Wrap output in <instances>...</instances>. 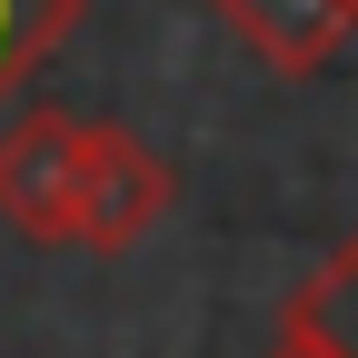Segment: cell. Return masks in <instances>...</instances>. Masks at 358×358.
<instances>
[{"mask_svg":"<svg viewBox=\"0 0 358 358\" xmlns=\"http://www.w3.org/2000/svg\"><path fill=\"white\" fill-rule=\"evenodd\" d=\"M169 199H179V179H169V159L140 129H120V120L80 129V249H100V259L140 249L169 219Z\"/></svg>","mask_w":358,"mask_h":358,"instance_id":"obj_2","label":"cell"},{"mask_svg":"<svg viewBox=\"0 0 358 358\" xmlns=\"http://www.w3.org/2000/svg\"><path fill=\"white\" fill-rule=\"evenodd\" d=\"M80 30V0H0V110L40 80V60Z\"/></svg>","mask_w":358,"mask_h":358,"instance_id":"obj_4","label":"cell"},{"mask_svg":"<svg viewBox=\"0 0 358 358\" xmlns=\"http://www.w3.org/2000/svg\"><path fill=\"white\" fill-rule=\"evenodd\" d=\"M259 358H338V348H329L319 329H299V319H279V338H268Z\"/></svg>","mask_w":358,"mask_h":358,"instance_id":"obj_6","label":"cell"},{"mask_svg":"<svg viewBox=\"0 0 358 358\" xmlns=\"http://www.w3.org/2000/svg\"><path fill=\"white\" fill-rule=\"evenodd\" d=\"M80 110H20L0 129V229L30 249H80Z\"/></svg>","mask_w":358,"mask_h":358,"instance_id":"obj_1","label":"cell"},{"mask_svg":"<svg viewBox=\"0 0 358 358\" xmlns=\"http://www.w3.org/2000/svg\"><path fill=\"white\" fill-rule=\"evenodd\" d=\"M289 319H299V329H319L338 358H358V229H348V239H338V249H329V259L299 279Z\"/></svg>","mask_w":358,"mask_h":358,"instance_id":"obj_5","label":"cell"},{"mask_svg":"<svg viewBox=\"0 0 358 358\" xmlns=\"http://www.w3.org/2000/svg\"><path fill=\"white\" fill-rule=\"evenodd\" d=\"M279 80H319L348 40H358V0H209Z\"/></svg>","mask_w":358,"mask_h":358,"instance_id":"obj_3","label":"cell"}]
</instances>
